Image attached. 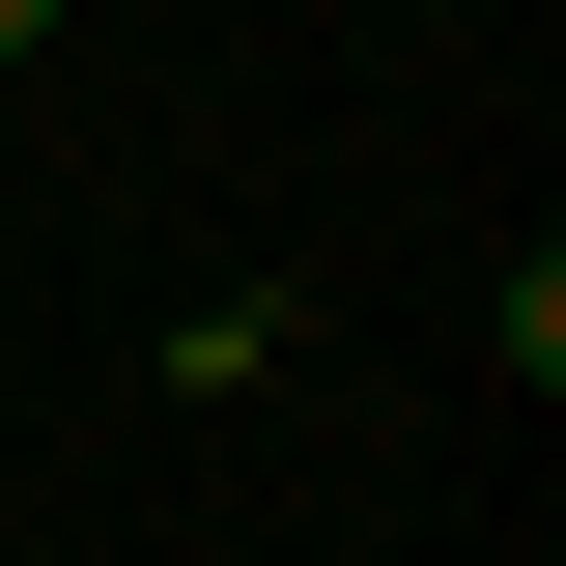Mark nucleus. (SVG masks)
Listing matches in <instances>:
<instances>
[{
    "mask_svg": "<svg viewBox=\"0 0 566 566\" xmlns=\"http://www.w3.org/2000/svg\"><path fill=\"white\" fill-rule=\"evenodd\" d=\"M29 29H57V0H0V57H29Z\"/></svg>",
    "mask_w": 566,
    "mask_h": 566,
    "instance_id": "obj_1",
    "label": "nucleus"
}]
</instances>
